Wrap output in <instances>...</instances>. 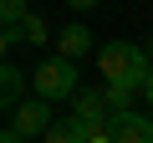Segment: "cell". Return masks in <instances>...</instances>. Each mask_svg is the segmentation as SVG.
I'll list each match as a JSON object with an SVG mask.
<instances>
[{"instance_id": "52a82bcc", "label": "cell", "mask_w": 153, "mask_h": 143, "mask_svg": "<svg viewBox=\"0 0 153 143\" xmlns=\"http://www.w3.org/2000/svg\"><path fill=\"white\" fill-rule=\"evenodd\" d=\"M26 102V77H21V66L16 61H5V66H0V107H21Z\"/></svg>"}, {"instance_id": "ba28073f", "label": "cell", "mask_w": 153, "mask_h": 143, "mask_svg": "<svg viewBox=\"0 0 153 143\" xmlns=\"http://www.w3.org/2000/svg\"><path fill=\"white\" fill-rule=\"evenodd\" d=\"M46 143H87V128L76 123V118H61V123L46 133Z\"/></svg>"}, {"instance_id": "6da1fadb", "label": "cell", "mask_w": 153, "mask_h": 143, "mask_svg": "<svg viewBox=\"0 0 153 143\" xmlns=\"http://www.w3.org/2000/svg\"><path fill=\"white\" fill-rule=\"evenodd\" d=\"M97 66H102V82H107V87H123V92H143L148 77H153L148 46H133V41H107V46H97Z\"/></svg>"}, {"instance_id": "277c9868", "label": "cell", "mask_w": 153, "mask_h": 143, "mask_svg": "<svg viewBox=\"0 0 153 143\" xmlns=\"http://www.w3.org/2000/svg\"><path fill=\"white\" fill-rule=\"evenodd\" d=\"M71 118L92 133V128H107V123H112V107H107V97H102V92H87V87H82V92L71 97Z\"/></svg>"}, {"instance_id": "9c48e42d", "label": "cell", "mask_w": 153, "mask_h": 143, "mask_svg": "<svg viewBox=\"0 0 153 143\" xmlns=\"http://www.w3.org/2000/svg\"><path fill=\"white\" fill-rule=\"evenodd\" d=\"M16 31H21V41H26V46H46V36H51V31H46V21H41L36 10H31V16L16 26Z\"/></svg>"}, {"instance_id": "5b68a950", "label": "cell", "mask_w": 153, "mask_h": 143, "mask_svg": "<svg viewBox=\"0 0 153 143\" xmlns=\"http://www.w3.org/2000/svg\"><path fill=\"white\" fill-rule=\"evenodd\" d=\"M92 51V31L82 26V21H66L61 31H56V56H66V61H82Z\"/></svg>"}, {"instance_id": "8fae6325", "label": "cell", "mask_w": 153, "mask_h": 143, "mask_svg": "<svg viewBox=\"0 0 153 143\" xmlns=\"http://www.w3.org/2000/svg\"><path fill=\"white\" fill-rule=\"evenodd\" d=\"M16 46H21V31L5 26V31H0V51H16Z\"/></svg>"}, {"instance_id": "2e32d148", "label": "cell", "mask_w": 153, "mask_h": 143, "mask_svg": "<svg viewBox=\"0 0 153 143\" xmlns=\"http://www.w3.org/2000/svg\"><path fill=\"white\" fill-rule=\"evenodd\" d=\"M148 56H153V36H148Z\"/></svg>"}, {"instance_id": "7c38bea8", "label": "cell", "mask_w": 153, "mask_h": 143, "mask_svg": "<svg viewBox=\"0 0 153 143\" xmlns=\"http://www.w3.org/2000/svg\"><path fill=\"white\" fill-rule=\"evenodd\" d=\"M87 143H117V138H112V123H107V128H92V133H87Z\"/></svg>"}, {"instance_id": "30bf717a", "label": "cell", "mask_w": 153, "mask_h": 143, "mask_svg": "<svg viewBox=\"0 0 153 143\" xmlns=\"http://www.w3.org/2000/svg\"><path fill=\"white\" fill-rule=\"evenodd\" d=\"M0 16H5V26H21L31 16V5H26V0H0Z\"/></svg>"}, {"instance_id": "5bb4252c", "label": "cell", "mask_w": 153, "mask_h": 143, "mask_svg": "<svg viewBox=\"0 0 153 143\" xmlns=\"http://www.w3.org/2000/svg\"><path fill=\"white\" fill-rule=\"evenodd\" d=\"M66 5H71V10H92L97 0H66Z\"/></svg>"}, {"instance_id": "7a4b0ae2", "label": "cell", "mask_w": 153, "mask_h": 143, "mask_svg": "<svg viewBox=\"0 0 153 143\" xmlns=\"http://www.w3.org/2000/svg\"><path fill=\"white\" fill-rule=\"evenodd\" d=\"M31 92L41 97V102H71L76 92V61H66V56H46L36 72H31Z\"/></svg>"}, {"instance_id": "9a60e30c", "label": "cell", "mask_w": 153, "mask_h": 143, "mask_svg": "<svg viewBox=\"0 0 153 143\" xmlns=\"http://www.w3.org/2000/svg\"><path fill=\"white\" fill-rule=\"evenodd\" d=\"M143 97H148V102H153V77H148V87H143Z\"/></svg>"}, {"instance_id": "8992f818", "label": "cell", "mask_w": 153, "mask_h": 143, "mask_svg": "<svg viewBox=\"0 0 153 143\" xmlns=\"http://www.w3.org/2000/svg\"><path fill=\"white\" fill-rule=\"evenodd\" d=\"M112 138L117 143H153V118L148 112H117L112 118Z\"/></svg>"}, {"instance_id": "3957f363", "label": "cell", "mask_w": 153, "mask_h": 143, "mask_svg": "<svg viewBox=\"0 0 153 143\" xmlns=\"http://www.w3.org/2000/svg\"><path fill=\"white\" fill-rule=\"evenodd\" d=\"M10 128H16L21 138H46V133L56 128V118H51V102H41V97H26V102L10 112Z\"/></svg>"}, {"instance_id": "4fadbf2b", "label": "cell", "mask_w": 153, "mask_h": 143, "mask_svg": "<svg viewBox=\"0 0 153 143\" xmlns=\"http://www.w3.org/2000/svg\"><path fill=\"white\" fill-rule=\"evenodd\" d=\"M0 143H26V138H21L16 128H5V133H0Z\"/></svg>"}]
</instances>
